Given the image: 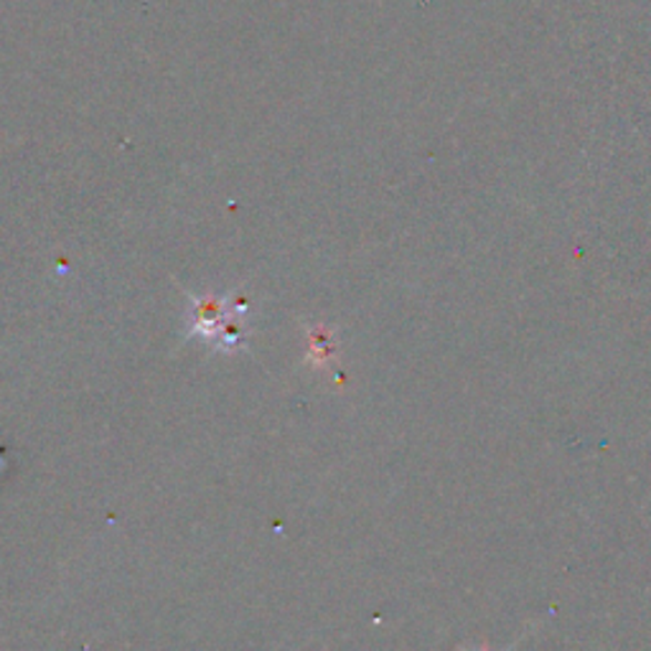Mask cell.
Returning <instances> with one entry per match:
<instances>
[{"label": "cell", "mask_w": 651, "mask_h": 651, "mask_svg": "<svg viewBox=\"0 0 651 651\" xmlns=\"http://www.w3.org/2000/svg\"><path fill=\"white\" fill-rule=\"evenodd\" d=\"M194 301V326L192 333H202L204 339H214L219 331L221 316H225V301L221 298H192Z\"/></svg>", "instance_id": "cell-1"}, {"label": "cell", "mask_w": 651, "mask_h": 651, "mask_svg": "<svg viewBox=\"0 0 651 651\" xmlns=\"http://www.w3.org/2000/svg\"><path fill=\"white\" fill-rule=\"evenodd\" d=\"M514 647H517V644H512V647H509L507 651H512ZM461 651H492V649H486V647H482V649H461Z\"/></svg>", "instance_id": "cell-2"}]
</instances>
